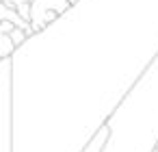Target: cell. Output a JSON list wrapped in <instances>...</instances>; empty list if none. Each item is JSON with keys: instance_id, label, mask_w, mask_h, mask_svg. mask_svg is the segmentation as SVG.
I'll use <instances>...</instances> for the list:
<instances>
[{"instance_id": "obj_1", "label": "cell", "mask_w": 158, "mask_h": 152, "mask_svg": "<svg viewBox=\"0 0 158 152\" xmlns=\"http://www.w3.org/2000/svg\"><path fill=\"white\" fill-rule=\"evenodd\" d=\"M0 152H13V61L0 63Z\"/></svg>"}, {"instance_id": "obj_2", "label": "cell", "mask_w": 158, "mask_h": 152, "mask_svg": "<svg viewBox=\"0 0 158 152\" xmlns=\"http://www.w3.org/2000/svg\"><path fill=\"white\" fill-rule=\"evenodd\" d=\"M108 139H110V128L104 124V126L93 135V139L85 145V150H82V152H104V148H106Z\"/></svg>"}, {"instance_id": "obj_3", "label": "cell", "mask_w": 158, "mask_h": 152, "mask_svg": "<svg viewBox=\"0 0 158 152\" xmlns=\"http://www.w3.org/2000/svg\"><path fill=\"white\" fill-rule=\"evenodd\" d=\"M18 13H20V18H22L24 22L31 24V20H33V2H22V5H18Z\"/></svg>"}, {"instance_id": "obj_4", "label": "cell", "mask_w": 158, "mask_h": 152, "mask_svg": "<svg viewBox=\"0 0 158 152\" xmlns=\"http://www.w3.org/2000/svg\"><path fill=\"white\" fill-rule=\"evenodd\" d=\"M9 37H11V41H13V46H15L18 50H20V48H22V46L28 41V37H26V33H24L22 28H15V31H13Z\"/></svg>"}, {"instance_id": "obj_5", "label": "cell", "mask_w": 158, "mask_h": 152, "mask_svg": "<svg viewBox=\"0 0 158 152\" xmlns=\"http://www.w3.org/2000/svg\"><path fill=\"white\" fill-rule=\"evenodd\" d=\"M0 63H2V57H0Z\"/></svg>"}]
</instances>
